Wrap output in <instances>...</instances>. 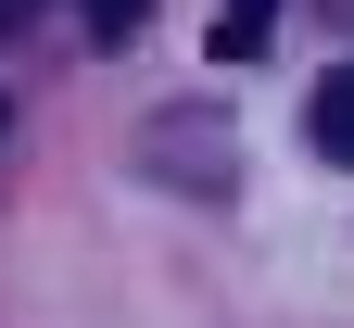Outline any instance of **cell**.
I'll return each instance as SVG.
<instances>
[{
	"label": "cell",
	"instance_id": "cell-3",
	"mask_svg": "<svg viewBox=\"0 0 354 328\" xmlns=\"http://www.w3.org/2000/svg\"><path fill=\"white\" fill-rule=\"evenodd\" d=\"M140 13L152 0H88V38H140Z\"/></svg>",
	"mask_w": 354,
	"mask_h": 328
},
{
	"label": "cell",
	"instance_id": "cell-2",
	"mask_svg": "<svg viewBox=\"0 0 354 328\" xmlns=\"http://www.w3.org/2000/svg\"><path fill=\"white\" fill-rule=\"evenodd\" d=\"M253 38H266V0H228V13H215V51H228V64H241V51H253Z\"/></svg>",
	"mask_w": 354,
	"mask_h": 328
},
{
	"label": "cell",
	"instance_id": "cell-1",
	"mask_svg": "<svg viewBox=\"0 0 354 328\" xmlns=\"http://www.w3.org/2000/svg\"><path fill=\"white\" fill-rule=\"evenodd\" d=\"M317 152H329V164H354V64L317 88Z\"/></svg>",
	"mask_w": 354,
	"mask_h": 328
}]
</instances>
